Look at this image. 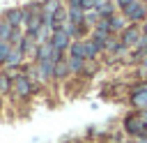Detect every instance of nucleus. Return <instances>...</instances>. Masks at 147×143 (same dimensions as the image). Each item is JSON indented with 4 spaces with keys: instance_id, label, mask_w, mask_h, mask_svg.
<instances>
[{
    "instance_id": "obj_5",
    "label": "nucleus",
    "mask_w": 147,
    "mask_h": 143,
    "mask_svg": "<svg viewBox=\"0 0 147 143\" xmlns=\"http://www.w3.org/2000/svg\"><path fill=\"white\" fill-rule=\"evenodd\" d=\"M145 14H147V9H145L142 0H133V2H129V5L124 7V16H126L129 21H142Z\"/></svg>"
},
{
    "instance_id": "obj_8",
    "label": "nucleus",
    "mask_w": 147,
    "mask_h": 143,
    "mask_svg": "<svg viewBox=\"0 0 147 143\" xmlns=\"http://www.w3.org/2000/svg\"><path fill=\"white\" fill-rule=\"evenodd\" d=\"M5 21H7L9 28H18L23 23V9H9L7 16H5Z\"/></svg>"
},
{
    "instance_id": "obj_9",
    "label": "nucleus",
    "mask_w": 147,
    "mask_h": 143,
    "mask_svg": "<svg viewBox=\"0 0 147 143\" xmlns=\"http://www.w3.org/2000/svg\"><path fill=\"white\" fill-rule=\"evenodd\" d=\"M92 42H94L99 48H108V44H110V32H106V30H94V32H92Z\"/></svg>"
},
{
    "instance_id": "obj_18",
    "label": "nucleus",
    "mask_w": 147,
    "mask_h": 143,
    "mask_svg": "<svg viewBox=\"0 0 147 143\" xmlns=\"http://www.w3.org/2000/svg\"><path fill=\"white\" fill-rule=\"evenodd\" d=\"M94 9V0H83V12H90Z\"/></svg>"
},
{
    "instance_id": "obj_21",
    "label": "nucleus",
    "mask_w": 147,
    "mask_h": 143,
    "mask_svg": "<svg viewBox=\"0 0 147 143\" xmlns=\"http://www.w3.org/2000/svg\"><path fill=\"white\" fill-rule=\"evenodd\" d=\"M0 108H2V95H0Z\"/></svg>"
},
{
    "instance_id": "obj_1",
    "label": "nucleus",
    "mask_w": 147,
    "mask_h": 143,
    "mask_svg": "<svg viewBox=\"0 0 147 143\" xmlns=\"http://www.w3.org/2000/svg\"><path fill=\"white\" fill-rule=\"evenodd\" d=\"M124 129L131 136H145L147 134V118L142 113H131L124 120Z\"/></svg>"
},
{
    "instance_id": "obj_23",
    "label": "nucleus",
    "mask_w": 147,
    "mask_h": 143,
    "mask_svg": "<svg viewBox=\"0 0 147 143\" xmlns=\"http://www.w3.org/2000/svg\"><path fill=\"white\" fill-rule=\"evenodd\" d=\"M142 115H145V118H147V111H145V113H142Z\"/></svg>"
},
{
    "instance_id": "obj_12",
    "label": "nucleus",
    "mask_w": 147,
    "mask_h": 143,
    "mask_svg": "<svg viewBox=\"0 0 147 143\" xmlns=\"http://www.w3.org/2000/svg\"><path fill=\"white\" fill-rule=\"evenodd\" d=\"M21 60H23V51H21V46H11V51H9V58H7V62H5V65L14 67V65H18Z\"/></svg>"
},
{
    "instance_id": "obj_22",
    "label": "nucleus",
    "mask_w": 147,
    "mask_h": 143,
    "mask_svg": "<svg viewBox=\"0 0 147 143\" xmlns=\"http://www.w3.org/2000/svg\"><path fill=\"white\" fill-rule=\"evenodd\" d=\"M145 35H147V25H145Z\"/></svg>"
},
{
    "instance_id": "obj_4",
    "label": "nucleus",
    "mask_w": 147,
    "mask_h": 143,
    "mask_svg": "<svg viewBox=\"0 0 147 143\" xmlns=\"http://www.w3.org/2000/svg\"><path fill=\"white\" fill-rule=\"evenodd\" d=\"M69 39H71V37H69L67 28H57V30H53V35H51V39H48V42H51V46H53L55 51H60V53H62V51L69 46Z\"/></svg>"
},
{
    "instance_id": "obj_15",
    "label": "nucleus",
    "mask_w": 147,
    "mask_h": 143,
    "mask_svg": "<svg viewBox=\"0 0 147 143\" xmlns=\"http://www.w3.org/2000/svg\"><path fill=\"white\" fill-rule=\"evenodd\" d=\"M9 51H11V44H9L7 39H0V62H7Z\"/></svg>"
},
{
    "instance_id": "obj_20",
    "label": "nucleus",
    "mask_w": 147,
    "mask_h": 143,
    "mask_svg": "<svg viewBox=\"0 0 147 143\" xmlns=\"http://www.w3.org/2000/svg\"><path fill=\"white\" fill-rule=\"evenodd\" d=\"M142 62H145V67H147V53H145V58H142Z\"/></svg>"
},
{
    "instance_id": "obj_10",
    "label": "nucleus",
    "mask_w": 147,
    "mask_h": 143,
    "mask_svg": "<svg viewBox=\"0 0 147 143\" xmlns=\"http://www.w3.org/2000/svg\"><path fill=\"white\" fill-rule=\"evenodd\" d=\"M69 58L85 60V46H83V42H74V44H69Z\"/></svg>"
},
{
    "instance_id": "obj_16",
    "label": "nucleus",
    "mask_w": 147,
    "mask_h": 143,
    "mask_svg": "<svg viewBox=\"0 0 147 143\" xmlns=\"http://www.w3.org/2000/svg\"><path fill=\"white\" fill-rule=\"evenodd\" d=\"M11 90V76L9 74H0V95Z\"/></svg>"
},
{
    "instance_id": "obj_17",
    "label": "nucleus",
    "mask_w": 147,
    "mask_h": 143,
    "mask_svg": "<svg viewBox=\"0 0 147 143\" xmlns=\"http://www.w3.org/2000/svg\"><path fill=\"white\" fill-rule=\"evenodd\" d=\"M113 30H124V18L110 16V32H113Z\"/></svg>"
},
{
    "instance_id": "obj_2",
    "label": "nucleus",
    "mask_w": 147,
    "mask_h": 143,
    "mask_svg": "<svg viewBox=\"0 0 147 143\" xmlns=\"http://www.w3.org/2000/svg\"><path fill=\"white\" fill-rule=\"evenodd\" d=\"M23 18H25V25H28V35H30V37H37L39 30H41V21H44L39 7L25 9V12H23Z\"/></svg>"
},
{
    "instance_id": "obj_19",
    "label": "nucleus",
    "mask_w": 147,
    "mask_h": 143,
    "mask_svg": "<svg viewBox=\"0 0 147 143\" xmlns=\"http://www.w3.org/2000/svg\"><path fill=\"white\" fill-rule=\"evenodd\" d=\"M117 2H119V7H122V9H124V7H126V5H129V2H133V0H117Z\"/></svg>"
},
{
    "instance_id": "obj_3",
    "label": "nucleus",
    "mask_w": 147,
    "mask_h": 143,
    "mask_svg": "<svg viewBox=\"0 0 147 143\" xmlns=\"http://www.w3.org/2000/svg\"><path fill=\"white\" fill-rule=\"evenodd\" d=\"M11 92H14V97H21V99L30 97L32 85H30V81H28L25 74H14L11 76Z\"/></svg>"
},
{
    "instance_id": "obj_14",
    "label": "nucleus",
    "mask_w": 147,
    "mask_h": 143,
    "mask_svg": "<svg viewBox=\"0 0 147 143\" xmlns=\"http://www.w3.org/2000/svg\"><path fill=\"white\" fill-rule=\"evenodd\" d=\"M96 14H99V18H110V16L115 14V7H113L110 2H106L103 7H99V9H96Z\"/></svg>"
},
{
    "instance_id": "obj_13",
    "label": "nucleus",
    "mask_w": 147,
    "mask_h": 143,
    "mask_svg": "<svg viewBox=\"0 0 147 143\" xmlns=\"http://www.w3.org/2000/svg\"><path fill=\"white\" fill-rule=\"evenodd\" d=\"M67 74H69V65H67V60L62 58V60H57V62H55V69H53V76H55V78H64Z\"/></svg>"
},
{
    "instance_id": "obj_6",
    "label": "nucleus",
    "mask_w": 147,
    "mask_h": 143,
    "mask_svg": "<svg viewBox=\"0 0 147 143\" xmlns=\"http://www.w3.org/2000/svg\"><path fill=\"white\" fill-rule=\"evenodd\" d=\"M138 42H140V30L136 25H129V28L122 30V39H119L122 46H136Z\"/></svg>"
},
{
    "instance_id": "obj_7",
    "label": "nucleus",
    "mask_w": 147,
    "mask_h": 143,
    "mask_svg": "<svg viewBox=\"0 0 147 143\" xmlns=\"http://www.w3.org/2000/svg\"><path fill=\"white\" fill-rule=\"evenodd\" d=\"M131 106L140 108V111H147V85H140L133 90L131 95Z\"/></svg>"
},
{
    "instance_id": "obj_11",
    "label": "nucleus",
    "mask_w": 147,
    "mask_h": 143,
    "mask_svg": "<svg viewBox=\"0 0 147 143\" xmlns=\"http://www.w3.org/2000/svg\"><path fill=\"white\" fill-rule=\"evenodd\" d=\"M83 46H85V60H94L96 55H99V46L92 42V39H87V42H83Z\"/></svg>"
}]
</instances>
